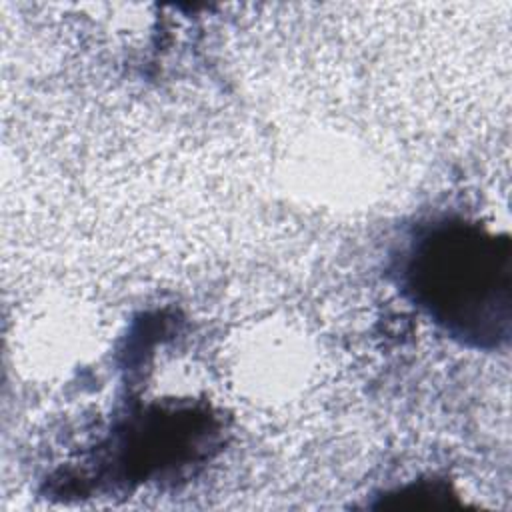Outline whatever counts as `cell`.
Here are the masks:
<instances>
[{
	"instance_id": "cell-1",
	"label": "cell",
	"mask_w": 512,
	"mask_h": 512,
	"mask_svg": "<svg viewBox=\"0 0 512 512\" xmlns=\"http://www.w3.org/2000/svg\"><path fill=\"white\" fill-rule=\"evenodd\" d=\"M412 298L450 336L494 348L510 334V242L466 222L432 226L414 244Z\"/></svg>"
}]
</instances>
